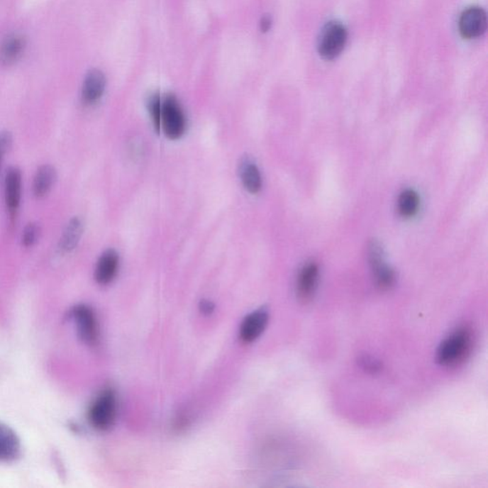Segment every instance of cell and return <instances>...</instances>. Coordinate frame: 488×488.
<instances>
[{
    "instance_id": "obj_1",
    "label": "cell",
    "mask_w": 488,
    "mask_h": 488,
    "mask_svg": "<svg viewBox=\"0 0 488 488\" xmlns=\"http://www.w3.org/2000/svg\"><path fill=\"white\" fill-rule=\"evenodd\" d=\"M472 348V334L470 330L462 327L452 333L440 343L437 351V360L443 366L459 365L464 362Z\"/></svg>"
},
{
    "instance_id": "obj_2",
    "label": "cell",
    "mask_w": 488,
    "mask_h": 488,
    "mask_svg": "<svg viewBox=\"0 0 488 488\" xmlns=\"http://www.w3.org/2000/svg\"><path fill=\"white\" fill-rule=\"evenodd\" d=\"M187 129V119L179 101L173 94H167L162 99L160 130L170 140H179Z\"/></svg>"
},
{
    "instance_id": "obj_3",
    "label": "cell",
    "mask_w": 488,
    "mask_h": 488,
    "mask_svg": "<svg viewBox=\"0 0 488 488\" xmlns=\"http://www.w3.org/2000/svg\"><path fill=\"white\" fill-rule=\"evenodd\" d=\"M348 33L345 25L331 21L321 30L318 43V51L326 60H333L339 57L345 48Z\"/></svg>"
},
{
    "instance_id": "obj_4",
    "label": "cell",
    "mask_w": 488,
    "mask_h": 488,
    "mask_svg": "<svg viewBox=\"0 0 488 488\" xmlns=\"http://www.w3.org/2000/svg\"><path fill=\"white\" fill-rule=\"evenodd\" d=\"M116 418V395L112 390H105L91 404L89 421L98 431H107L113 426Z\"/></svg>"
},
{
    "instance_id": "obj_5",
    "label": "cell",
    "mask_w": 488,
    "mask_h": 488,
    "mask_svg": "<svg viewBox=\"0 0 488 488\" xmlns=\"http://www.w3.org/2000/svg\"><path fill=\"white\" fill-rule=\"evenodd\" d=\"M368 260L377 287L381 290L391 289L396 282V274L385 262L384 248L378 240H371L368 244Z\"/></svg>"
},
{
    "instance_id": "obj_6",
    "label": "cell",
    "mask_w": 488,
    "mask_h": 488,
    "mask_svg": "<svg viewBox=\"0 0 488 488\" xmlns=\"http://www.w3.org/2000/svg\"><path fill=\"white\" fill-rule=\"evenodd\" d=\"M487 28V16L481 7H470L464 11L459 21L460 34L467 40L482 37Z\"/></svg>"
},
{
    "instance_id": "obj_7",
    "label": "cell",
    "mask_w": 488,
    "mask_h": 488,
    "mask_svg": "<svg viewBox=\"0 0 488 488\" xmlns=\"http://www.w3.org/2000/svg\"><path fill=\"white\" fill-rule=\"evenodd\" d=\"M77 333L83 342L93 345L98 340V323L93 310L86 305H77L72 312Z\"/></svg>"
},
{
    "instance_id": "obj_8",
    "label": "cell",
    "mask_w": 488,
    "mask_h": 488,
    "mask_svg": "<svg viewBox=\"0 0 488 488\" xmlns=\"http://www.w3.org/2000/svg\"><path fill=\"white\" fill-rule=\"evenodd\" d=\"M318 265L314 262L309 263L301 269L296 282V296L302 302L311 301L317 290L318 282Z\"/></svg>"
},
{
    "instance_id": "obj_9",
    "label": "cell",
    "mask_w": 488,
    "mask_h": 488,
    "mask_svg": "<svg viewBox=\"0 0 488 488\" xmlns=\"http://www.w3.org/2000/svg\"><path fill=\"white\" fill-rule=\"evenodd\" d=\"M268 323V313L257 310L244 318L240 326V336L244 343H252L265 331Z\"/></svg>"
},
{
    "instance_id": "obj_10",
    "label": "cell",
    "mask_w": 488,
    "mask_h": 488,
    "mask_svg": "<svg viewBox=\"0 0 488 488\" xmlns=\"http://www.w3.org/2000/svg\"><path fill=\"white\" fill-rule=\"evenodd\" d=\"M118 254L113 249H108L99 257L95 271V279L99 284L106 285L115 279L118 273Z\"/></svg>"
},
{
    "instance_id": "obj_11",
    "label": "cell",
    "mask_w": 488,
    "mask_h": 488,
    "mask_svg": "<svg viewBox=\"0 0 488 488\" xmlns=\"http://www.w3.org/2000/svg\"><path fill=\"white\" fill-rule=\"evenodd\" d=\"M106 79L101 71L94 69L85 77L82 87V99L85 104H93L104 95Z\"/></svg>"
},
{
    "instance_id": "obj_12",
    "label": "cell",
    "mask_w": 488,
    "mask_h": 488,
    "mask_svg": "<svg viewBox=\"0 0 488 488\" xmlns=\"http://www.w3.org/2000/svg\"><path fill=\"white\" fill-rule=\"evenodd\" d=\"M240 176L244 188L251 194H257L262 189V180L259 168L249 156L241 157L240 162Z\"/></svg>"
},
{
    "instance_id": "obj_13",
    "label": "cell",
    "mask_w": 488,
    "mask_h": 488,
    "mask_svg": "<svg viewBox=\"0 0 488 488\" xmlns=\"http://www.w3.org/2000/svg\"><path fill=\"white\" fill-rule=\"evenodd\" d=\"M21 442L15 432L0 423V462H11L21 454Z\"/></svg>"
},
{
    "instance_id": "obj_14",
    "label": "cell",
    "mask_w": 488,
    "mask_h": 488,
    "mask_svg": "<svg viewBox=\"0 0 488 488\" xmlns=\"http://www.w3.org/2000/svg\"><path fill=\"white\" fill-rule=\"evenodd\" d=\"M21 198V173L18 168L12 167L5 177V201L8 209L13 214L18 210Z\"/></svg>"
},
{
    "instance_id": "obj_15",
    "label": "cell",
    "mask_w": 488,
    "mask_h": 488,
    "mask_svg": "<svg viewBox=\"0 0 488 488\" xmlns=\"http://www.w3.org/2000/svg\"><path fill=\"white\" fill-rule=\"evenodd\" d=\"M25 48V40L19 35H11L0 46V65H13L21 57Z\"/></svg>"
},
{
    "instance_id": "obj_16",
    "label": "cell",
    "mask_w": 488,
    "mask_h": 488,
    "mask_svg": "<svg viewBox=\"0 0 488 488\" xmlns=\"http://www.w3.org/2000/svg\"><path fill=\"white\" fill-rule=\"evenodd\" d=\"M83 232V224L79 218H72L63 232L60 240V249L63 252H71L77 248Z\"/></svg>"
},
{
    "instance_id": "obj_17",
    "label": "cell",
    "mask_w": 488,
    "mask_h": 488,
    "mask_svg": "<svg viewBox=\"0 0 488 488\" xmlns=\"http://www.w3.org/2000/svg\"><path fill=\"white\" fill-rule=\"evenodd\" d=\"M57 179V172L51 165H43L38 169L34 179L35 195L40 198L47 195L52 189Z\"/></svg>"
},
{
    "instance_id": "obj_18",
    "label": "cell",
    "mask_w": 488,
    "mask_h": 488,
    "mask_svg": "<svg viewBox=\"0 0 488 488\" xmlns=\"http://www.w3.org/2000/svg\"><path fill=\"white\" fill-rule=\"evenodd\" d=\"M420 199L413 190H406L401 194L398 201V209L401 217L411 218L418 212Z\"/></svg>"
},
{
    "instance_id": "obj_19",
    "label": "cell",
    "mask_w": 488,
    "mask_h": 488,
    "mask_svg": "<svg viewBox=\"0 0 488 488\" xmlns=\"http://www.w3.org/2000/svg\"><path fill=\"white\" fill-rule=\"evenodd\" d=\"M147 108L150 115H151L152 123H154L155 130L157 134L160 131V116H162V98H160L159 93L151 94L147 99Z\"/></svg>"
},
{
    "instance_id": "obj_20",
    "label": "cell",
    "mask_w": 488,
    "mask_h": 488,
    "mask_svg": "<svg viewBox=\"0 0 488 488\" xmlns=\"http://www.w3.org/2000/svg\"><path fill=\"white\" fill-rule=\"evenodd\" d=\"M357 362L365 372L373 374V375L381 372L382 370V363L370 355H362L357 360Z\"/></svg>"
},
{
    "instance_id": "obj_21",
    "label": "cell",
    "mask_w": 488,
    "mask_h": 488,
    "mask_svg": "<svg viewBox=\"0 0 488 488\" xmlns=\"http://www.w3.org/2000/svg\"><path fill=\"white\" fill-rule=\"evenodd\" d=\"M38 235H40V227L35 223H29L25 227L23 235H22V243L26 248L34 245L37 243Z\"/></svg>"
},
{
    "instance_id": "obj_22",
    "label": "cell",
    "mask_w": 488,
    "mask_h": 488,
    "mask_svg": "<svg viewBox=\"0 0 488 488\" xmlns=\"http://www.w3.org/2000/svg\"><path fill=\"white\" fill-rule=\"evenodd\" d=\"M12 143V135H11L9 132H0V155H1V156H4L5 152L11 148Z\"/></svg>"
},
{
    "instance_id": "obj_23",
    "label": "cell",
    "mask_w": 488,
    "mask_h": 488,
    "mask_svg": "<svg viewBox=\"0 0 488 488\" xmlns=\"http://www.w3.org/2000/svg\"><path fill=\"white\" fill-rule=\"evenodd\" d=\"M272 26V18L269 16H265L260 21V30L262 33L268 32Z\"/></svg>"
},
{
    "instance_id": "obj_24",
    "label": "cell",
    "mask_w": 488,
    "mask_h": 488,
    "mask_svg": "<svg viewBox=\"0 0 488 488\" xmlns=\"http://www.w3.org/2000/svg\"><path fill=\"white\" fill-rule=\"evenodd\" d=\"M201 310L204 314H211L214 310V304L212 302L208 301H202L201 304Z\"/></svg>"
},
{
    "instance_id": "obj_25",
    "label": "cell",
    "mask_w": 488,
    "mask_h": 488,
    "mask_svg": "<svg viewBox=\"0 0 488 488\" xmlns=\"http://www.w3.org/2000/svg\"><path fill=\"white\" fill-rule=\"evenodd\" d=\"M1 157H2L1 155H0V159H1Z\"/></svg>"
}]
</instances>
